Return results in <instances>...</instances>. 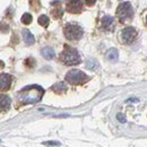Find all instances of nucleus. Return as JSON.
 <instances>
[{
    "label": "nucleus",
    "mask_w": 147,
    "mask_h": 147,
    "mask_svg": "<svg viewBox=\"0 0 147 147\" xmlns=\"http://www.w3.org/2000/svg\"><path fill=\"white\" fill-rule=\"evenodd\" d=\"M43 94V88L38 85H30L18 93V102L20 104H33L42 98Z\"/></svg>",
    "instance_id": "1"
},
{
    "label": "nucleus",
    "mask_w": 147,
    "mask_h": 147,
    "mask_svg": "<svg viewBox=\"0 0 147 147\" xmlns=\"http://www.w3.org/2000/svg\"><path fill=\"white\" fill-rule=\"evenodd\" d=\"M59 59L66 66H75L80 62V55L78 53V51L68 45H65V49L60 53Z\"/></svg>",
    "instance_id": "2"
},
{
    "label": "nucleus",
    "mask_w": 147,
    "mask_h": 147,
    "mask_svg": "<svg viewBox=\"0 0 147 147\" xmlns=\"http://www.w3.org/2000/svg\"><path fill=\"white\" fill-rule=\"evenodd\" d=\"M117 18L120 23H126L134 17V8L130 2H122L117 8Z\"/></svg>",
    "instance_id": "3"
},
{
    "label": "nucleus",
    "mask_w": 147,
    "mask_h": 147,
    "mask_svg": "<svg viewBox=\"0 0 147 147\" xmlns=\"http://www.w3.org/2000/svg\"><path fill=\"white\" fill-rule=\"evenodd\" d=\"M63 34L66 38H68L69 41H78L83 36L84 31L79 25L69 23L63 27Z\"/></svg>",
    "instance_id": "4"
},
{
    "label": "nucleus",
    "mask_w": 147,
    "mask_h": 147,
    "mask_svg": "<svg viewBox=\"0 0 147 147\" xmlns=\"http://www.w3.org/2000/svg\"><path fill=\"white\" fill-rule=\"evenodd\" d=\"M88 79L90 77L86 74L77 69H73L66 75V82H68L71 85H82L86 83Z\"/></svg>",
    "instance_id": "5"
},
{
    "label": "nucleus",
    "mask_w": 147,
    "mask_h": 147,
    "mask_svg": "<svg viewBox=\"0 0 147 147\" xmlns=\"http://www.w3.org/2000/svg\"><path fill=\"white\" fill-rule=\"evenodd\" d=\"M120 37H121V42L125 44H130L135 41V38L137 37V31L136 28H134L132 26H127L125 27L121 33H120Z\"/></svg>",
    "instance_id": "6"
},
{
    "label": "nucleus",
    "mask_w": 147,
    "mask_h": 147,
    "mask_svg": "<svg viewBox=\"0 0 147 147\" xmlns=\"http://www.w3.org/2000/svg\"><path fill=\"white\" fill-rule=\"evenodd\" d=\"M66 10L70 14H79L83 10L82 0H68L66 5Z\"/></svg>",
    "instance_id": "7"
},
{
    "label": "nucleus",
    "mask_w": 147,
    "mask_h": 147,
    "mask_svg": "<svg viewBox=\"0 0 147 147\" xmlns=\"http://www.w3.org/2000/svg\"><path fill=\"white\" fill-rule=\"evenodd\" d=\"M11 76L8 74H0V91L5 92L8 91L11 86Z\"/></svg>",
    "instance_id": "8"
},
{
    "label": "nucleus",
    "mask_w": 147,
    "mask_h": 147,
    "mask_svg": "<svg viewBox=\"0 0 147 147\" xmlns=\"http://www.w3.org/2000/svg\"><path fill=\"white\" fill-rule=\"evenodd\" d=\"M101 27H102L103 31L112 32L114 30V27H115V25H114V18L112 16H109V15L104 16L102 18V20H101Z\"/></svg>",
    "instance_id": "9"
},
{
    "label": "nucleus",
    "mask_w": 147,
    "mask_h": 147,
    "mask_svg": "<svg viewBox=\"0 0 147 147\" xmlns=\"http://www.w3.org/2000/svg\"><path fill=\"white\" fill-rule=\"evenodd\" d=\"M11 104V100L8 95H0V112L7 111Z\"/></svg>",
    "instance_id": "10"
},
{
    "label": "nucleus",
    "mask_w": 147,
    "mask_h": 147,
    "mask_svg": "<svg viewBox=\"0 0 147 147\" xmlns=\"http://www.w3.org/2000/svg\"><path fill=\"white\" fill-rule=\"evenodd\" d=\"M105 58L110 61V62H115L118 61V58H119V53H118V50L114 49V48H111L107 51L105 53Z\"/></svg>",
    "instance_id": "11"
},
{
    "label": "nucleus",
    "mask_w": 147,
    "mask_h": 147,
    "mask_svg": "<svg viewBox=\"0 0 147 147\" xmlns=\"http://www.w3.org/2000/svg\"><path fill=\"white\" fill-rule=\"evenodd\" d=\"M23 37H24V42L26 43V45H32L35 42L33 34L28 30H24L23 31Z\"/></svg>",
    "instance_id": "12"
},
{
    "label": "nucleus",
    "mask_w": 147,
    "mask_h": 147,
    "mask_svg": "<svg viewBox=\"0 0 147 147\" xmlns=\"http://www.w3.org/2000/svg\"><path fill=\"white\" fill-rule=\"evenodd\" d=\"M41 53H42V55H43L47 60H51V59H53V57H55V51H53V49L50 48V47H47V48L42 49Z\"/></svg>",
    "instance_id": "13"
},
{
    "label": "nucleus",
    "mask_w": 147,
    "mask_h": 147,
    "mask_svg": "<svg viewBox=\"0 0 147 147\" xmlns=\"http://www.w3.org/2000/svg\"><path fill=\"white\" fill-rule=\"evenodd\" d=\"M51 90L55 93H57V94H62V93H65L67 91V86L63 83H57L52 86Z\"/></svg>",
    "instance_id": "14"
},
{
    "label": "nucleus",
    "mask_w": 147,
    "mask_h": 147,
    "mask_svg": "<svg viewBox=\"0 0 147 147\" xmlns=\"http://www.w3.org/2000/svg\"><path fill=\"white\" fill-rule=\"evenodd\" d=\"M55 7L51 10V15H52V17L55 19H59L62 17V9H61V7L60 6H58V5H55Z\"/></svg>",
    "instance_id": "15"
},
{
    "label": "nucleus",
    "mask_w": 147,
    "mask_h": 147,
    "mask_svg": "<svg viewBox=\"0 0 147 147\" xmlns=\"http://www.w3.org/2000/svg\"><path fill=\"white\" fill-rule=\"evenodd\" d=\"M86 67H87L90 70H95V69L98 68V62H97V60H95V59H88L87 62H86Z\"/></svg>",
    "instance_id": "16"
},
{
    "label": "nucleus",
    "mask_w": 147,
    "mask_h": 147,
    "mask_svg": "<svg viewBox=\"0 0 147 147\" xmlns=\"http://www.w3.org/2000/svg\"><path fill=\"white\" fill-rule=\"evenodd\" d=\"M49 23H50V19H49L48 16L42 15V16L38 17V24H40L41 26H43V27H48V26H49Z\"/></svg>",
    "instance_id": "17"
},
{
    "label": "nucleus",
    "mask_w": 147,
    "mask_h": 147,
    "mask_svg": "<svg viewBox=\"0 0 147 147\" xmlns=\"http://www.w3.org/2000/svg\"><path fill=\"white\" fill-rule=\"evenodd\" d=\"M30 7H31L34 11L40 10V8H41V2H40V0H30Z\"/></svg>",
    "instance_id": "18"
},
{
    "label": "nucleus",
    "mask_w": 147,
    "mask_h": 147,
    "mask_svg": "<svg viewBox=\"0 0 147 147\" xmlns=\"http://www.w3.org/2000/svg\"><path fill=\"white\" fill-rule=\"evenodd\" d=\"M32 15L31 14H28V13H25L23 16H22V23L23 24H25V25H28V24H31V22H32Z\"/></svg>",
    "instance_id": "19"
},
{
    "label": "nucleus",
    "mask_w": 147,
    "mask_h": 147,
    "mask_svg": "<svg viewBox=\"0 0 147 147\" xmlns=\"http://www.w3.org/2000/svg\"><path fill=\"white\" fill-rule=\"evenodd\" d=\"M25 65L27 66V67H30V68H32L34 65H35V60L34 59H32V58H28L26 61H25Z\"/></svg>",
    "instance_id": "20"
},
{
    "label": "nucleus",
    "mask_w": 147,
    "mask_h": 147,
    "mask_svg": "<svg viewBox=\"0 0 147 147\" xmlns=\"http://www.w3.org/2000/svg\"><path fill=\"white\" fill-rule=\"evenodd\" d=\"M85 2H86V5H87V6L92 7V6H94V3L96 2V0H85Z\"/></svg>",
    "instance_id": "21"
},
{
    "label": "nucleus",
    "mask_w": 147,
    "mask_h": 147,
    "mask_svg": "<svg viewBox=\"0 0 147 147\" xmlns=\"http://www.w3.org/2000/svg\"><path fill=\"white\" fill-rule=\"evenodd\" d=\"M118 119H119L121 122H125V121H126V119H125V118H122V114H120V113L118 114Z\"/></svg>",
    "instance_id": "22"
},
{
    "label": "nucleus",
    "mask_w": 147,
    "mask_h": 147,
    "mask_svg": "<svg viewBox=\"0 0 147 147\" xmlns=\"http://www.w3.org/2000/svg\"><path fill=\"white\" fill-rule=\"evenodd\" d=\"M3 66H5V65H3V62H2V61H0V69H2V68H3Z\"/></svg>",
    "instance_id": "23"
}]
</instances>
